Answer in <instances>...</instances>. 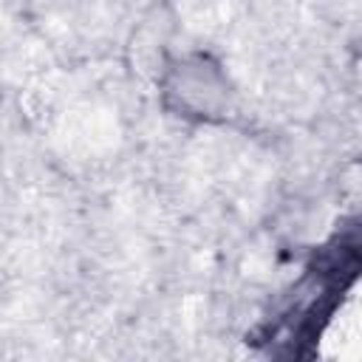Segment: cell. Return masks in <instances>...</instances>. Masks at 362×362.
Listing matches in <instances>:
<instances>
[{
    "mask_svg": "<svg viewBox=\"0 0 362 362\" xmlns=\"http://www.w3.org/2000/svg\"><path fill=\"white\" fill-rule=\"evenodd\" d=\"M164 93L167 99H178L175 107L178 116L192 119H221L229 110L232 88L221 68L206 57H187L178 65H173L164 76Z\"/></svg>",
    "mask_w": 362,
    "mask_h": 362,
    "instance_id": "cell-1",
    "label": "cell"
}]
</instances>
